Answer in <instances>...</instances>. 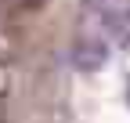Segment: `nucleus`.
<instances>
[{
	"label": "nucleus",
	"instance_id": "obj_3",
	"mask_svg": "<svg viewBox=\"0 0 130 123\" xmlns=\"http://www.w3.org/2000/svg\"><path fill=\"white\" fill-rule=\"evenodd\" d=\"M87 4H101V0H87Z\"/></svg>",
	"mask_w": 130,
	"mask_h": 123
},
{
	"label": "nucleus",
	"instance_id": "obj_2",
	"mask_svg": "<svg viewBox=\"0 0 130 123\" xmlns=\"http://www.w3.org/2000/svg\"><path fill=\"white\" fill-rule=\"evenodd\" d=\"M98 29H101L105 43L130 47V7H112V11H101V18H98Z\"/></svg>",
	"mask_w": 130,
	"mask_h": 123
},
{
	"label": "nucleus",
	"instance_id": "obj_1",
	"mask_svg": "<svg viewBox=\"0 0 130 123\" xmlns=\"http://www.w3.org/2000/svg\"><path fill=\"white\" fill-rule=\"evenodd\" d=\"M69 58H72V65L79 72H98V69H105V62H108V43L101 36H79L72 43Z\"/></svg>",
	"mask_w": 130,
	"mask_h": 123
}]
</instances>
